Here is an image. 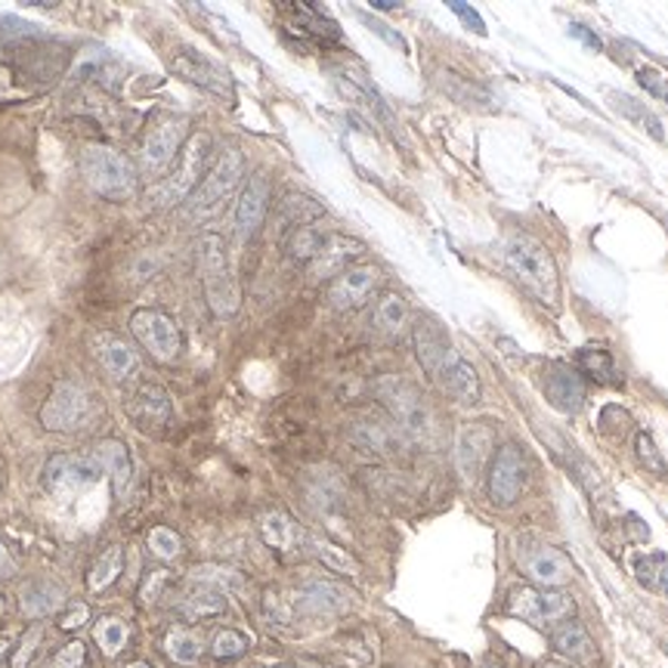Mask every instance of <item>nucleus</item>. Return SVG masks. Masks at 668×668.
<instances>
[{
	"instance_id": "nucleus-1",
	"label": "nucleus",
	"mask_w": 668,
	"mask_h": 668,
	"mask_svg": "<svg viewBox=\"0 0 668 668\" xmlns=\"http://www.w3.org/2000/svg\"><path fill=\"white\" fill-rule=\"evenodd\" d=\"M504 267L511 270L516 282L530 291L542 306H557L561 301V273L545 244L526 232H511L501 244Z\"/></svg>"
},
{
	"instance_id": "nucleus-2",
	"label": "nucleus",
	"mask_w": 668,
	"mask_h": 668,
	"mask_svg": "<svg viewBox=\"0 0 668 668\" xmlns=\"http://www.w3.org/2000/svg\"><path fill=\"white\" fill-rule=\"evenodd\" d=\"M198 275H201V289H205V301L211 306L217 320H229L239 313L242 306V289L232 275V263H229L227 239L217 232H205L196 242Z\"/></svg>"
},
{
	"instance_id": "nucleus-3",
	"label": "nucleus",
	"mask_w": 668,
	"mask_h": 668,
	"mask_svg": "<svg viewBox=\"0 0 668 668\" xmlns=\"http://www.w3.org/2000/svg\"><path fill=\"white\" fill-rule=\"evenodd\" d=\"M208 158H211V137L208 134H192L186 146L177 155L161 180L146 192V201L155 211H170L177 205H186V198L198 189V182L208 174Z\"/></svg>"
},
{
	"instance_id": "nucleus-4",
	"label": "nucleus",
	"mask_w": 668,
	"mask_h": 668,
	"mask_svg": "<svg viewBox=\"0 0 668 668\" xmlns=\"http://www.w3.org/2000/svg\"><path fill=\"white\" fill-rule=\"evenodd\" d=\"M244 177V155L239 149H223L217 155V161L208 167L205 180L198 182V189L192 196L186 198L182 205V220L186 223H211L217 213L227 208V201L232 198V192L239 189V182Z\"/></svg>"
},
{
	"instance_id": "nucleus-5",
	"label": "nucleus",
	"mask_w": 668,
	"mask_h": 668,
	"mask_svg": "<svg viewBox=\"0 0 668 668\" xmlns=\"http://www.w3.org/2000/svg\"><path fill=\"white\" fill-rule=\"evenodd\" d=\"M375 396L380 406L387 409L390 421H394L406 440L411 442H430L434 440V411L427 406L425 394L411 384V380L399 378V375H384L375 380Z\"/></svg>"
},
{
	"instance_id": "nucleus-6",
	"label": "nucleus",
	"mask_w": 668,
	"mask_h": 668,
	"mask_svg": "<svg viewBox=\"0 0 668 668\" xmlns=\"http://www.w3.org/2000/svg\"><path fill=\"white\" fill-rule=\"evenodd\" d=\"M81 174L96 196L108 201H127L137 192V167L131 165V158L108 146H87L81 153Z\"/></svg>"
},
{
	"instance_id": "nucleus-7",
	"label": "nucleus",
	"mask_w": 668,
	"mask_h": 668,
	"mask_svg": "<svg viewBox=\"0 0 668 668\" xmlns=\"http://www.w3.org/2000/svg\"><path fill=\"white\" fill-rule=\"evenodd\" d=\"M504 613L520 623H530L535 628H557L566 619L576 616V601L561 588H535V585H520L508 594Z\"/></svg>"
},
{
	"instance_id": "nucleus-8",
	"label": "nucleus",
	"mask_w": 668,
	"mask_h": 668,
	"mask_svg": "<svg viewBox=\"0 0 668 668\" xmlns=\"http://www.w3.org/2000/svg\"><path fill=\"white\" fill-rule=\"evenodd\" d=\"M189 139V118L186 115H158L139 146V165L149 177H161L177 161V155Z\"/></svg>"
},
{
	"instance_id": "nucleus-9",
	"label": "nucleus",
	"mask_w": 668,
	"mask_h": 668,
	"mask_svg": "<svg viewBox=\"0 0 668 668\" xmlns=\"http://www.w3.org/2000/svg\"><path fill=\"white\" fill-rule=\"evenodd\" d=\"M516 566L535 588H563L573 578V561L561 547L547 545L535 535H523L516 542Z\"/></svg>"
},
{
	"instance_id": "nucleus-10",
	"label": "nucleus",
	"mask_w": 668,
	"mask_h": 668,
	"mask_svg": "<svg viewBox=\"0 0 668 668\" xmlns=\"http://www.w3.org/2000/svg\"><path fill=\"white\" fill-rule=\"evenodd\" d=\"M93 399L91 394L77 384V380H60L53 387V394L46 396V403L38 411V421L50 434H75L91 421Z\"/></svg>"
},
{
	"instance_id": "nucleus-11",
	"label": "nucleus",
	"mask_w": 668,
	"mask_h": 668,
	"mask_svg": "<svg viewBox=\"0 0 668 668\" xmlns=\"http://www.w3.org/2000/svg\"><path fill=\"white\" fill-rule=\"evenodd\" d=\"M106 468L100 465L96 456H81V452H60V456H50L41 473V483L46 492H53L56 499H69L77 495L81 489L96 487L103 480Z\"/></svg>"
},
{
	"instance_id": "nucleus-12",
	"label": "nucleus",
	"mask_w": 668,
	"mask_h": 668,
	"mask_svg": "<svg viewBox=\"0 0 668 668\" xmlns=\"http://www.w3.org/2000/svg\"><path fill=\"white\" fill-rule=\"evenodd\" d=\"M131 334L137 337V344L146 349V356H153L155 363H174L182 353V332L174 316H167L165 310H137L131 316Z\"/></svg>"
},
{
	"instance_id": "nucleus-13",
	"label": "nucleus",
	"mask_w": 668,
	"mask_h": 668,
	"mask_svg": "<svg viewBox=\"0 0 668 668\" xmlns=\"http://www.w3.org/2000/svg\"><path fill=\"white\" fill-rule=\"evenodd\" d=\"M411 344H415V356L418 365L425 368L434 380H442L449 375V368L461 359L452 344V334L446 332L437 316H418L411 325Z\"/></svg>"
},
{
	"instance_id": "nucleus-14",
	"label": "nucleus",
	"mask_w": 668,
	"mask_h": 668,
	"mask_svg": "<svg viewBox=\"0 0 668 668\" xmlns=\"http://www.w3.org/2000/svg\"><path fill=\"white\" fill-rule=\"evenodd\" d=\"M526 477H530V468H526V456L523 449L514 446V442H504L495 449L492 456V465H489V499L495 508H511L523 489H526Z\"/></svg>"
},
{
	"instance_id": "nucleus-15",
	"label": "nucleus",
	"mask_w": 668,
	"mask_h": 668,
	"mask_svg": "<svg viewBox=\"0 0 668 668\" xmlns=\"http://www.w3.org/2000/svg\"><path fill=\"white\" fill-rule=\"evenodd\" d=\"M499 449V437H495V427L489 421H471L458 430L456 440V465L458 473L468 480V483H477L480 473L487 471V465L495 456Z\"/></svg>"
},
{
	"instance_id": "nucleus-16",
	"label": "nucleus",
	"mask_w": 668,
	"mask_h": 668,
	"mask_svg": "<svg viewBox=\"0 0 668 668\" xmlns=\"http://www.w3.org/2000/svg\"><path fill=\"white\" fill-rule=\"evenodd\" d=\"M170 72L189 84H196L201 91L213 93V96H223L232 100V81H229L227 69H220L217 62L208 60L205 53H198L192 46H180L174 56H170Z\"/></svg>"
},
{
	"instance_id": "nucleus-17",
	"label": "nucleus",
	"mask_w": 668,
	"mask_h": 668,
	"mask_svg": "<svg viewBox=\"0 0 668 668\" xmlns=\"http://www.w3.org/2000/svg\"><path fill=\"white\" fill-rule=\"evenodd\" d=\"M542 390H545L547 406L561 415H576L588 399V387H585L582 372L570 363H547L545 375H542Z\"/></svg>"
},
{
	"instance_id": "nucleus-18",
	"label": "nucleus",
	"mask_w": 668,
	"mask_h": 668,
	"mask_svg": "<svg viewBox=\"0 0 668 668\" xmlns=\"http://www.w3.org/2000/svg\"><path fill=\"white\" fill-rule=\"evenodd\" d=\"M380 285V270L375 263H359V267H349L344 273L332 279V285L325 291V298H328V306L332 310H341V313H347V310H356V306H363L375 289Z\"/></svg>"
},
{
	"instance_id": "nucleus-19",
	"label": "nucleus",
	"mask_w": 668,
	"mask_h": 668,
	"mask_svg": "<svg viewBox=\"0 0 668 668\" xmlns=\"http://www.w3.org/2000/svg\"><path fill=\"white\" fill-rule=\"evenodd\" d=\"M270 211V177L258 170L251 174L248 182L242 186V196L236 201V217H232V227H236V239L248 242L258 236V229L263 227V217Z\"/></svg>"
},
{
	"instance_id": "nucleus-20",
	"label": "nucleus",
	"mask_w": 668,
	"mask_h": 668,
	"mask_svg": "<svg viewBox=\"0 0 668 668\" xmlns=\"http://www.w3.org/2000/svg\"><path fill=\"white\" fill-rule=\"evenodd\" d=\"M127 418L139 427V430H161L174 415V399L167 394L161 384H137L131 394H127Z\"/></svg>"
},
{
	"instance_id": "nucleus-21",
	"label": "nucleus",
	"mask_w": 668,
	"mask_h": 668,
	"mask_svg": "<svg viewBox=\"0 0 668 668\" xmlns=\"http://www.w3.org/2000/svg\"><path fill=\"white\" fill-rule=\"evenodd\" d=\"M91 353H93V359L100 363V368L106 372L108 378L118 380V384L127 378H134V375L139 372L137 349L131 347L122 334L96 332L91 337Z\"/></svg>"
},
{
	"instance_id": "nucleus-22",
	"label": "nucleus",
	"mask_w": 668,
	"mask_h": 668,
	"mask_svg": "<svg viewBox=\"0 0 668 668\" xmlns=\"http://www.w3.org/2000/svg\"><path fill=\"white\" fill-rule=\"evenodd\" d=\"M349 601H353V592H347L337 582H310L294 597V609L310 619H332V616L347 613Z\"/></svg>"
},
{
	"instance_id": "nucleus-23",
	"label": "nucleus",
	"mask_w": 668,
	"mask_h": 668,
	"mask_svg": "<svg viewBox=\"0 0 668 668\" xmlns=\"http://www.w3.org/2000/svg\"><path fill=\"white\" fill-rule=\"evenodd\" d=\"M551 647H554V654L566 659L570 666L578 668H594L601 662V650H597V644L588 635V628L576 619H566L557 628H551Z\"/></svg>"
},
{
	"instance_id": "nucleus-24",
	"label": "nucleus",
	"mask_w": 668,
	"mask_h": 668,
	"mask_svg": "<svg viewBox=\"0 0 668 668\" xmlns=\"http://www.w3.org/2000/svg\"><path fill=\"white\" fill-rule=\"evenodd\" d=\"M365 244L359 239H349V236H341L334 232L325 239L322 251L316 254V260L310 263V279H337V275L349 270V263L356 258H363Z\"/></svg>"
},
{
	"instance_id": "nucleus-25",
	"label": "nucleus",
	"mask_w": 668,
	"mask_h": 668,
	"mask_svg": "<svg viewBox=\"0 0 668 668\" xmlns=\"http://www.w3.org/2000/svg\"><path fill=\"white\" fill-rule=\"evenodd\" d=\"M65 588L53 578H29L19 588V613L25 619H46L53 613H60L65 607Z\"/></svg>"
},
{
	"instance_id": "nucleus-26",
	"label": "nucleus",
	"mask_w": 668,
	"mask_h": 668,
	"mask_svg": "<svg viewBox=\"0 0 668 668\" xmlns=\"http://www.w3.org/2000/svg\"><path fill=\"white\" fill-rule=\"evenodd\" d=\"M349 437L353 442L365 449V452H378V456H390L399 449V442H403V430L390 421V418H375V415H365L359 418L353 430H349Z\"/></svg>"
},
{
	"instance_id": "nucleus-27",
	"label": "nucleus",
	"mask_w": 668,
	"mask_h": 668,
	"mask_svg": "<svg viewBox=\"0 0 668 668\" xmlns=\"http://www.w3.org/2000/svg\"><path fill=\"white\" fill-rule=\"evenodd\" d=\"M258 530L260 539L267 542V547H273L279 554H294L301 547V542H306L301 526L285 511H267V514L260 516Z\"/></svg>"
},
{
	"instance_id": "nucleus-28",
	"label": "nucleus",
	"mask_w": 668,
	"mask_h": 668,
	"mask_svg": "<svg viewBox=\"0 0 668 668\" xmlns=\"http://www.w3.org/2000/svg\"><path fill=\"white\" fill-rule=\"evenodd\" d=\"M177 609H180L182 619H189V623L213 619V616L227 613V592H220L213 585H205V582H196L189 592L182 594Z\"/></svg>"
},
{
	"instance_id": "nucleus-29",
	"label": "nucleus",
	"mask_w": 668,
	"mask_h": 668,
	"mask_svg": "<svg viewBox=\"0 0 668 668\" xmlns=\"http://www.w3.org/2000/svg\"><path fill=\"white\" fill-rule=\"evenodd\" d=\"M409 322H411L409 301H406L399 291H384V294L378 298V304H375V313H372L375 332L394 341V337H399V334L409 328Z\"/></svg>"
},
{
	"instance_id": "nucleus-30",
	"label": "nucleus",
	"mask_w": 668,
	"mask_h": 668,
	"mask_svg": "<svg viewBox=\"0 0 668 668\" xmlns=\"http://www.w3.org/2000/svg\"><path fill=\"white\" fill-rule=\"evenodd\" d=\"M96 458H100V465H103L108 477H112L115 492H118V495L127 492L131 480H134V458H131V449H127L118 437H106V440L96 442Z\"/></svg>"
},
{
	"instance_id": "nucleus-31",
	"label": "nucleus",
	"mask_w": 668,
	"mask_h": 668,
	"mask_svg": "<svg viewBox=\"0 0 668 668\" xmlns=\"http://www.w3.org/2000/svg\"><path fill=\"white\" fill-rule=\"evenodd\" d=\"M306 547H310V554H313L325 570H332L337 576H359V573H363V570H359V561L349 554L347 547H341L337 542H332V539H325V535H306Z\"/></svg>"
},
{
	"instance_id": "nucleus-32",
	"label": "nucleus",
	"mask_w": 668,
	"mask_h": 668,
	"mask_svg": "<svg viewBox=\"0 0 668 668\" xmlns=\"http://www.w3.org/2000/svg\"><path fill=\"white\" fill-rule=\"evenodd\" d=\"M440 384L458 406H477L480 403V375H477V368L468 359H458Z\"/></svg>"
},
{
	"instance_id": "nucleus-33",
	"label": "nucleus",
	"mask_w": 668,
	"mask_h": 668,
	"mask_svg": "<svg viewBox=\"0 0 668 668\" xmlns=\"http://www.w3.org/2000/svg\"><path fill=\"white\" fill-rule=\"evenodd\" d=\"M328 239V232H322L320 223H306V227L291 229L289 236H285V258H291L294 263H313L316 254L322 251V244Z\"/></svg>"
},
{
	"instance_id": "nucleus-34",
	"label": "nucleus",
	"mask_w": 668,
	"mask_h": 668,
	"mask_svg": "<svg viewBox=\"0 0 668 668\" xmlns=\"http://www.w3.org/2000/svg\"><path fill=\"white\" fill-rule=\"evenodd\" d=\"M124 573V547L108 545L96 561H93L91 573H87V592L106 594Z\"/></svg>"
},
{
	"instance_id": "nucleus-35",
	"label": "nucleus",
	"mask_w": 668,
	"mask_h": 668,
	"mask_svg": "<svg viewBox=\"0 0 668 668\" xmlns=\"http://www.w3.org/2000/svg\"><path fill=\"white\" fill-rule=\"evenodd\" d=\"M325 208L313 196H304V192H289V196L279 201V223L289 229L306 227V223H316Z\"/></svg>"
},
{
	"instance_id": "nucleus-36",
	"label": "nucleus",
	"mask_w": 668,
	"mask_h": 668,
	"mask_svg": "<svg viewBox=\"0 0 668 668\" xmlns=\"http://www.w3.org/2000/svg\"><path fill=\"white\" fill-rule=\"evenodd\" d=\"M609 103H613V108L623 115L625 122H632L635 127H640V131H647V134H650L654 139L666 137L662 122H659L654 112L647 108V103H640V100L628 96V93H609Z\"/></svg>"
},
{
	"instance_id": "nucleus-37",
	"label": "nucleus",
	"mask_w": 668,
	"mask_h": 668,
	"mask_svg": "<svg viewBox=\"0 0 668 668\" xmlns=\"http://www.w3.org/2000/svg\"><path fill=\"white\" fill-rule=\"evenodd\" d=\"M576 368L597 384H619V372L613 363V353L604 347H582L576 353Z\"/></svg>"
},
{
	"instance_id": "nucleus-38",
	"label": "nucleus",
	"mask_w": 668,
	"mask_h": 668,
	"mask_svg": "<svg viewBox=\"0 0 668 668\" xmlns=\"http://www.w3.org/2000/svg\"><path fill=\"white\" fill-rule=\"evenodd\" d=\"M201 638H198L192 628H170L165 635V654L177 662V666H196L198 659H201Z\"/></svg>"
},
{
	"instance_id": "nucleus-39",
	"label": "nucleus",
	"mask_w": 668,
	"mask_h": 668,
	"mask_svg": "<svg viewBox=\"0 0 668 668\" xmlns=\"http://www.w3.org/2000/svg\"><path fill=\"white\" fill-rule=\"evenodd\" d=\"M93 638H96V647L103 650V656L115 659L127 647L131 640V628L124 623L122 616H103L96 628H93Z\"/></svg>"
},
{
	"instance_id": "nucleus-40",
	"label": "nucleus",
	"mask_w": 668,
	"mask_h": 668,
	"mask_svg": "<svg viewBox=\"0 0 668 668\" xmlns=\"http://www.w3.org/2000/svg\"><path fill=\"white\" fill-rule=\"evenodd\" d=\"M146 547L153 551L158 561H177L182 554L180 532L170 530V526H153L149 535H146Z\"/></svg>"
},
{
	"instance_id": "nucleus-41",
	"label": "nucleus",
	"mask_w": 668,
	"mask_h": 668,
	"mask_svg": "<svg viewBox=\"0 0 668 668\" xmlns=\"http://www.w3.org/2000/svg\"><path fill=\"white\" fill-rule=\"evenodd\" d=\"M638 578L644 588L668 594V561L662 554H647L638 561Z\"/></svg>"
},
{
	"instance_id": "nucleus-42",
	"label": "nucleus",
	"mask_w": 668,
	"mask_h": 668,
	"mask_svg": "<svg viewBox=\"0 0 668 668\" xmlns=\"http://www.w3.org/2000/svg\"><path fill=\"white\" fill-rule=\"evenodd\" d=\"M192 582H205V585H213V588H220V592H236V588H242V576L236 573V570H229V566H196L192 573H189Z\"/></svg>"
},
{
	"instance_id": "nucleus-43",
	"label": "nucleus",
	"mask_w": 668,
	"mask_h": 668,
	"mask_svg": "<svg viewBox=\"0 0 668 668\" xmlns=\"http://www.w3.org/2000/svg\"><path fill=\"white\" fill-rule=\"evenodd\" d=\"M635 456H638L640 465L647 468V473H654V477H659V480H668L666 458H662V452L656 449L654 437H650L647 430H640L638 437H635Z\"/></svg>"
},
{
	"instance_id": "nucleus-44",
	"label": "nucleus",
	"mask_w": 668,
	"mask_h": 668,
	"mask_svg": "<svg viewBox=\"0 0 668 668\" xmlns=\"http://www.w3.org/2000/svg\"><path fill=\"white\" fill-rule=\"evenodd\" d=\"M248 650V638L236 628H220L211 640V656L213 659H236Z\"/></svg>"
},
{
	"instance_id": "nucleus-45",
	"label": "nucleus",
	"mask_w": 668,
	"mask_h": 668,
	"mask_svg": "<svg viewBox=\"0 0 668 668\" xmlns=\"http://www.w3.org/2000/svg\"><path fill=\"white\" fill-rule=\"evenodd\" d=\"M44 644V628L41 625H31L29 632L19 638V644H15L13 650V659H10V666L13 668H29L31 659L38 656V647Z\"/></svg>"
},
{
	"instance_id": "nucleus-46",
	"label": "nucleus",
	"mask_w": 668,
	"mask_h": 668,
	"mask_svg": "<svg viewBox=\"0 0 668 668\" xmlns=\"http://www.w3.org/2000/svg\"><path fill=\"white\" fill-rule=\"evenodd\" d=\"M84 662H87L84 644H81V640H72V644H65L60 654L53 656L50 668H84Z\"/></svg>"
},
{
	"instance_id": "nucleus-47",
	"label": "nucleus",
	"mask_w": 668,
	"mask_h": 668,
	"mask_svg": "<svg viewBox=\"0 0 668 668\" xmlns=\"http://www.w3.org/2000/svg\"><path fill=\"white\" fill-rule=\"evenodd\" d=\"M638 84L644 87V91L650 93V96L668 103V77L662 75V72H656V69H640Z\"/></svg>"
},
{
	"instance_id": "nucleus-48",
	"label": "nucleus",
	"mask_w": 668,
	"mask_h": 668,
	"mask_svg": "<svg viewBox=\"0 0 668 668\" xmlns=\"http://www.w3.org/2000/svg\"><path fill=\"white\" fill-rule=\"evenodd\" d=\"M167 578H170V573L167 570H155V573H149V578L139 585V604H155L158 597H161V588L167 585Z\"/></svg>"
},
{
	"instance_id": "nucleus-49",
	"label": "nucleus",
	"mask_w": 668,
	"mask_h": 668,
	"mask_svg": "<svg viewBox=\"0 0 668 668\" xmlns=\"http://www.w3.org/2000/svg\"><path fill=\"white\" fill-rule=\"evenodd\" d=\"M87 619H91V607L87 604H69V609L60 616V628L62 632H77Z\"/></svg>"
},
{
	"instance_id": "nucleus-50",
	"label": "nucleus",
	"mask_w": 668,
	"mask_h": 668,
	"mask_svg": "<svg viewBox=\"0 0 668 668\" xmlns=\"http://www.w3.org/2000/svg\"><path fill=\"white\" fill-rule=\"evenodd\" d=\"M449 10H452L456 15H461V22H468V29L471 31H477V34H487V25H483V19H480L477 10L465 7L461 0H452V3H449Z\"/></svg>"
},
{
	"instance_id": "nucleus-51",
	"label": "nucleus",
	"mask_w": 668,
	"mask_h": 668,
	"mask_svg": "<svg viewBox=\"0 0 668 668\" xmlns=\"http://www.w3.org/2000/svg\"><path fill=\"white\" fill-rule=\"evenodd\" d=\"M570 34H573V38H578V41H582L585 46H592V50H601V38H597V34H592V31L585 29V25H576V22H573V25H570Z\"/></svg>"
},
{
	"instance_id": "nucleus-52",
	"label": "nucleus",
	"mask_w": 668,
	"mask_h": 668,
	"mask_svg": "<svg viewBox=\"0 0 668 668\" xmlns=\"http://www.w3.org/2000/svg\"><path fill=\"white\" fill-rule=\"evenodd\" d=\"M15 563L13 557H10V551H7V545L0 542V576H13Z\"/></svg>"
},
{
	"instance_id": "nucleus-53",
	"label": "nucleus",
	"mask_w": 668,
	"mask_h": 668,
	"mask_svg": "<svg viewBox=\"0 0 668 668\" xmlns=\"http://www.w3.org/2000/svg\"><path fill=\"white\" fill-rule=\"evenodd\" d=\"M535 668H576V666H570V662H557V659H545V662H539Z\"/></svg>"
},
{
	"instance_id": "nucleus-54",
	"label": "nucleus",
	"mask_w": 668,
	"mask_h": 668,
	"mask_svg": "<svg viewBox=\"0 0 668 668\" xmlns=\"http://www.w3.org/2000/svg\"><path fill=\"white\" fill-rule=\"evenodd\" d=\"M127 668H155V666H149V662H143V659H137V662H131V666Z\"/></svg>"
},
{
	"instance_id": "nucleus-55",
	"label": "nucleus",
	"mask_w": 668,
	"mask_h": 668,
	"mask_svg": "<svg viewBox=\"0 0 668 668\" xmlns=\"http://www.w3.org/2000/svg\"><path fill=\"white\" fill-rule=\"evenodd\" d=\"M3 654H7V640L0 638V659H3Z\"/></svg>"
},
{
	"instance_id": "nucleus-56",
	"label": "nucleus",
	"mask_w": 668,
	"mask_h": 668,
	"mask_svg": "<svg viewBox=\"0 0 668 668\" xmlns=\"http://www.w3.org/2000/svg\"><path fill=\"white\" fill-rule=\"evenodd\" d=\"M0 616H3V594H0Z\"/></svg>"
},
{
	"instance_id": "nucleus-57",
	"label": "nucleus",
	"mask_w": 668,
	"mask_h": 668,
	"mask_svg": "<svg viewBox=\"0 0 668 668\" xmlns=\"http://www.w3.org/2000/svg\"><path fill=\"white\" fill-rule=\"evenodd\" d=\"M483 668H504V666H495V662H489V666H483Z\"/></svg>"
}]
</instances>
